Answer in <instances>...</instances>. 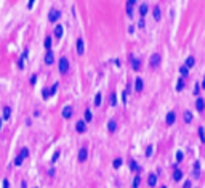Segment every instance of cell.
Masks as SVG:
<instances>
[{
  "label": "cell",
  "mask_w": 205,
  "mask_h": 188,
  "mask_svg": "<svg viewBox=\"0 0 205 188\" xmlns=\"http://www.w3.org/2000/svg\"><path fill=\"white\" fill-rule=\"evenodd\" d=\"M58 68H59V72L61 74H67L69 72V60L66 58V56H61V58H59Z\"/></svg>",
  "instance_id": "obj_1"
},
{
  "label": "cell",
  "mask_w": 205,
  "mask_h": 188,
  "mask_svg": "<svg viewBox=\"0 0 205 188\" xmlns=\"http://www.w3.org/2000/svg\"><path fill=\"white\" fill-rule=\"evenodd\" d=\"M56 89H58V84H54L51 89H43V90H42V97H43V100H48L50 97H53L54 93H56Z\"/></svg>",
  "instance_id": "obj_2"
},
{
  "label": "cell",
  "mask_w": 205,
  "mask_h": 188,
  "mask_svg": "<svg viewBox=\"0 0 205 188\" xmlns=\"http://www.w3.org/2000/svg\"><path fill=\"white\" fill-rule=\"evenodd\" d=\"M160 61H162L160 53H154V55H151V58H149V64H151V68H157L160 64Z\"/></svg>",
  "instance_id": "obj_3"
},
{
  "label": "cell",
  "mask_w": 205,
  "mask_h": 188,
  "mask_svg": "<svg viewBox=\"0 0 205 188\" xmlns=\"http://www.w3.org/2000/svg\"><path fill=\"white\" fill-rule=\"evenodd\" d=\"M59 18H61V11H59V10H51V11L48 13V20H50V23H56Z\"/></svg>",
  "instance_id": "obj_4"
},
{
  "label": "cell",
  "mask_w": 205,
  "mask_h": 188,
  "mask_svg": "<svg viewBox=\"0 0 205 188\" xmlns=\"http://www.w3.org/2000/svg\"><path fill=\"white\" fill-rule=\"evenodd\" d=\"M72 112H74L72 106H71V105H67V106H64V108H63L61 114H63V117H64V119H71V117H72Z\"/></svg>",
  "instance_id": "obj_5"
},
{
  "label": "cell",
  "mask_w": 205,
  "mask_h": 188,
  "mask_svg": "<svg viewBox=\"0 0 205 188\" xmlns=\"http://www.w3.org/2000/svg\"><path fill=\"white\" fill-rule=\"evenodd\" d=\"M54 63V55L51 50H46L45 53V64H48V66H51V64Z\"/></svg>",
  "instance_id": "obj_6"
},
{
  "label": "cell",
  "mask_w": 205,
  "mask_h": 188,
  "mask_svg": "<svg viewBox=\"0 0 205 188\" xmlns=\"http://www.w3.org/2000/svg\"><path fill=\"white\" fill-rule=\"evenodd\" d=\"M85 119H83V121H77L76 122V130H77V132L79 134H83V132H85V130H87V126H85Z\"/></svg>",
  "instance_id": "obj_7"
},
{
  "label": "cell",
  "mask_w": 205,
  "mask_h": 188,
  "mask_svg": "<svg viewBox=\"0 0 205 188\" xmlns=\"http://www.w3.org/2000/svg\"><path fill=\"white\" fill-rule=\"evenodd\" d=\"M175 121H176V114H175L173 111H170L168 114H167V117H165V124H167V126H173Z\"/></svg>",
  "instance_id": "obj_8"
},
{
  "label": "cell",
  "mask_w": 205,
  "mask_h": 188,
  "mask_svg": "<svg viewBox=\"0 0 205 188\" xmlns=\"http://www.w3.org/2000/svg\"><path fill=\"white\" fill-rule=\"evenodd\" d=\"M87 158H88V149L87 148H80V151H79V161L80 162H85Z\"/></svg>",
  "instance_id": "obj_9"
},
{
  "label": "cell",
  "mask_w": 205,
  "mask_h": 188,
  "mask_svg": "<svg viewBox=\"0 0 205 188\" xmlns=\"http://www.w3.org/2000/svg\"><path fill=\"white\" fill-rule=\"evenodd\" d=\"M27 55H29V53H27V50H24V52L21 53L19 60H18V68H19V69L24 68V60H27Z\"/></svg>",
  "instance_id": "obj_10"
},
{
  "label": "cell",
  "mask_w": 205,
  "mask_h": 188,
  "mask_svg": "<svg viewBox=\"0 0 205 188\" xmlns=\"http://www.w3.org/2000/svg\"><path fill=\"white\" fill-rule=\"evenodd\" d=\"M143 89H144L143 79H141V77H136V80H135V90H136V92H143Z\"/></svg>",
  "instance_id": "obj_11"
},
{
  "label": "cell",
  "mask_w": 205,
  "mask_h": 188,
  "mask_svg": "<svg viewBox=\"0 0 205 188\" xmlns=\"http://www.w3.org/2000/svg\"><path fill=\"white\" fill-rule=\"evenodd\" d=\"M76 50L79 55H83V52H85V48H83V39H77L76 42Z\"/></svg>",
  "instance_id": "obj_12"
},
{
  "label": "cell",
  "mask_w": 205,
  "mask_h": 188,
  "mask_svg": "<svg viewBox=\"0 0 205 188\" xmlns=\"http://www.w3.org/2000/svg\"><path fill=\"white\" fill-rule=\"evenodd\" d=\"M195 109L199 112H202L205 109V100L203 98H197V101H195Z\"/></svg>",
  "instance_id": "obj_13"
},
{
  "label": "cell",
  "mask_w": 205,
  "mask_h": 188,
  "mask_svg": "<svg viewBox=\"0 0 205 188\" xmlns=\"http://www.w3.org/2000/svg\"><path fill=\"white\" fill-rule=\"evenodd\" d=\"M147 185L149 186H155L157 185V175L155 174H149V177H147Z\"/></svg>",
  "instance_id": "obj_14"
},
{
  "label": "cell",
  "mask_w": 205,
  "mask_h": 188,
  "mask_svg": "<svg viewBox=\"0 0 205 188\" xmlns=\"http://www.w3.org/2000/svg\"><path fill=\"white\" fill-rule=\"evenodd\" d=\"M107 129H109L111 134H114L115 130H117V122H115V119H111V121L107 122Z\"/></svg>",
  "instance_id": "obj_15"
},
{
  "label": "cell",
  "mask_w": 205,
  "mask_h": 188,
  "mask_svg": "<svg viewBox=\"0 0 205 188\" xmlns=\"http://www.w3.org/2000/svg\"><path fill=\"white\" fill-rule=\"evenodd\" d=\"M181 178H183V171H181V169H175V171H173V180L180 182Z\"/></svg>",
  "instance_id": "obj_16"
},
{
  "label": "cell",
  "mask_w": 205,
  "mask_h": 188,
  "mask_svg": "<svg viewBox=\"0 0 205 188\" xmlns=\"http://www.w3.org/2000/svg\"><path fill=\"white\" fill-rule=\"evenodd\" d=\"M63 32H64V27H63L61 24H58L56 27H54V37H56V39H61V37H63Z\"/></svg>",
  "instance_id": "obj_17"
},
{
  "label": "cell",
  "mask_w": 205,
  "mask_h": 188,
  "mask_svg": "<svg viewBox=\"0 0 205 188\" xmlns=\"http://www.w3.org/2000/svg\"><path fill=\"white\" fill-rule=\"evenodd\" d=\"M11 117V108L10 106H3V121H8Z\"/></svg>",
  "instance_id": "obj_18"
},
{
  "label": "cell",
  "mask_w": 205,
  "mask_h": 188,
  "mask_svg": "<svg viewBox=\"0 0 205 188\" xmlns=\"http://www.w3.org/2000/svg\"><path fill=\"white\" fill-rule=\"evenodd\" d=\"M183 119H184V122H186V124H189V122L192 121V112H191V111H184Z\"/></svg>",
  "instance_id": "obj_19"
},
{
  "label": "cell",
  "mask_w": 205,
  "mask_h": 188,
  "mask_svg": "<svg viewBox=\"0 0 205 188\" xmlns=\"http://www.w3.org/2000/svg\"><path fill=\"white\" fill-rule=\"evenodd\" d=\"M199 174H200V162L195 161V162H194V178H197Z\"/></svg>",
  "instance_id": "obj_20"
},
{
  "label": "cell",
  "mask_w": 205,
  "mask_h": 188,
  "mask_svg": "<svg viewBox=\"0 0 205 188\" xmlns=\"http://www.w3.org/2000/svg\"><path fill=\"white\" fill-rule=\"evenodd\" d=\"M183 89H184V77H180L176 82V92H181Z\"/></svg>",
  "instance_id": "obj_21"
},
{
  "label": "cell",
  "mask_w": 205,
  "mask_h": 188,
  "mask_svg": "<svg viewBox=\"0 0 205 188\" xmlns=\"http://www.w3.org/2000/svg\"><path fill=\"white\" fill-rule=\"evenodd\" d=\"M109 105H111V106H115V105H117V97H115L114 92L109 95Z\"/></svg>",
  "instance_id": "obj_22"
},
{
  "label": "cell",
  "mask_w": 205,
  "mask_h": 188,
  "mask_svg": "<svg viewBox=\"0 0 205 188\" xmlns=\"http://www.w3.org/2000/svg\"><path fill=\"white\" fill-rule=\"evenodd\" d=\"M139 15H141V18H144L147 15V5L146 3H141V7H139Z\"/></svg>",
  "instance_id": "obj_23"
},
{
  "label": "cell",
  "mask_w": 205,
  "mask_h": 188,
  "mask_svg": "<svg viewBox=\"0 0 205 188\" xmlns=\"http://www.w3.org/2000/svg\"><path fill=\"white\" fill-rule=\"evenodd\" d=\"M188 72H189V68L186 66V64H184V66H180V74L183 77H188Z\"/></svg>",
  "instance_id": "obj_24"
},
{
  "label": "cell",
  "mask_w": 205,
  "mask_h": 188,
  "mask_svg": "<svg viewBox=\"0 0 205 188\" xmlns=\"http://www.w3.org/2000/svg\"><path fill=\"white\" fill-rule=\"evenodd\" d=\"M132 68H133V71H139V68H141V61L136 60V58H133V64H132Z\"/></svg>",
  "instance_id": "obj_25"
},
{
  "label": "cell",
  "mask_w": 205,
  "mask_h": 188,
  "mask_svg": "<svg viewBox=\"0 0 205 188\" xmlns=\"http://www.w3.org/2000/svg\"><path fill=\"white\" fill-rule=\"evenodd\" d=\"M194 64H195V58H194V56H188V60H186V66L192 68Z\"/></svg>",
  "instance_id": "obj_26"
},
{
  "label": "cell",
  "mask_w": 205,
  "mask_h": 188,
  "mask_svg": "<svg viewBox=\"0 0 205 188\" xmlns=\"http://www.w3.org/2000/svg\"><path fill=\"white\" fill-rule=\"evenodd\" d=\"M130 166H132L130 169H132V171H135V172H139V171H141V167H139V166L136 164V161H133V159L130 161Z\"/></svg>",
  "instance_id": "obj_27"
},
{
  "label": "cell",
  "mask_w": 205,
  "mask_h": 188,
  "mask_svg": "<svg viewBox=\"0 0 205 188\" xmlns=\"http://www.w3.org/2000/svg\"><path fill=\"white\" fill-rule=\"evenodd\" d=\"M154 20L160 21V8L159 7H154Z\"/></svg>",
  "instance_id": "obj_28"
},
{
  "label": "cell",
  "mask_w": 205,
  "mask_h": 188,
  "mask_svg": "<svg viewBox=\"0 0 205 188\" xmlns=\"http://www.w3.org/2000/svg\"><path fill=\"white\" fill-rule=\"evenodd\" d=\"M83 116H85L83 119H85L87 122H91V119H93V112H91L90 109H87V111H85V114H83Z\"/></svg>",
  "instance_id": "obj_29"
},
{
  "label": "cell",
  "mask_w": 205,
  "mask_h": 188,
  "mask_svg": "<svg viewBox=\"0 0 205 188\" xmlns=\"http://www.w3.org/2000/svg\"><path fill=\"white\" fill-rule=\"evenodd\" d=\"M43 45H45V48H46V50H51V37H45Z\"/></svg>",
  "instance_id": "obj_30"
},
{
  "label": "cell",
  "mask_w": 205,
  "mask_h": 188,
  "mask_svg": "<svg viewBox=\"0 0 205 188\" xmlns=\"http://www.w3.org/2000/svg\"><path fill=\"white\" fill-rule=\"evenodd\" d=\"M23 159H24V158H23L21 154H18V156L15 158V161H13V164H15V166H21V164H23Z\"/></svg>",
  "instance_id": "obj_31"
},
{
  "label": "cell",
  "mask_w": 205,
  "mask_h": 188,
  "mask_svg": "<svg viewBox=\"0 0 205 188\" xmlns=\"http://www.w3.org/2000/svg\"><path fill=\"white\" fill-rule=\"evenodd\" d=\"M112 166H114V169H119L120 166H122V158H117V159H114Z\"/></svg>",
  "instance_id": "obj_32"
},
{
  "label": "cell",
  "mask_w": 205,
  "mask_h": 188,
  "mask_svg": "<svg viewBox=\"0 0 205 188\" xmlns=\"http://www.w3.org/2000/svg\"><path fill=\"white\" fill-rule=\"evenodd\" d=\"M139 183H141V177L136 175V177L133 178V188H138V186H139Z\"/></svg>",
  "instance_id": "obj_33"
},
{
  "label": "cell",
  "mask_w": 205,
  "mask_h": 188,
  "mask_svg": "<svg viewBox=\"0 0 205 188\" xmlns=\"http://www.w3.org/2000/svg\"><path fill=\"white\" fill-rule=\"evenodd\" d=\"M199 137H200V142L205 143V132H203V127H199Z\"/></svg>",
  "instance_id": "obj_34"
},
{
  "label": "cell",
  "mask_w": 205,
  "mask_h": 188,
  "mask_svg": "<svg viewBox=\"0 0 205 188\" xmlns=\"http://www.w3.org/2000/svg\"><path fill=\"white\" fill-rule=\"evenodd\" d=\"M101 97H102V95L98 92V93H96V97H95V106H99V105H101Z\"/></svg>",
  "instance_id": "obj_35"
},
{
  "label": "cell",
  "mask_w": 205,
  "mask_h": 188,
  "mask_svg": "<svg viewBox=\"0 0 205 188\" xmlns=\"http://www.w3.org/2000/svg\"><path fill=\"white\" fill-rule=\"evenodd\" d=\"M19 154H21L23 158H27V156H29V149H27V148H23L21 151H19Z\"/></svg>",
  "instance_id": "obj_36"
},
{
  "label": "cell",
  "mask_w": 205,
  "mask_h": 188,
  "mask_svg": "<svg viewBox=\"0 0 205 188\" xmlns=\"http://www.w3.org/2000/svg\"><path fill=\"white\" fill-rule=\"evenodd\" d=\"M146 156H147V158L152 156V145H149V146L146 148Z\"/></svg>",
  "instance_id": "obj_37"
},
{
  "label": "cell",
  "mask_w": 205,
  "mask_h": 188,
  "mask_svg": "<svg viewBox=\"0 0 205 188\" xmlns=\"http://www.w3.org/2000/svg\"><path fill=\"white\" fill-rule=\"evenodd\" d=\"M127 15L128 16H133V7L132 5H127Z\"/></svg>",
  "instance_id": "obj_38"
},
{
  "label": "cell",
  "mask_w": 205,
  "mask_h": 188,
  "mask_svg": "<svg viewBox=\"0 0 205 188\" xmlns=\"http://www.w3.org/2000/svg\"><path fill=\"white\" fill-rule=\"evenodd\" d=\"M183 158H184V156H183V153H181V151L176 153V161H178V162H181V161H183Z\"/></svg>",
  "instance_id": "obj_39"
},
{
  "label": "cell",
  "mask_w": 205,
  "mask_h": 188,
  "mask_svg": "<svg viewBox=\"0 0 205 188\" xmlns=\"http://www.w3.org/2000/svg\"><path fill=\"white\" fill-rule=\"evenodd\" d=\"M200 87H202V85H199V84H195V89H194V95H199V93H200Z\"/></svg>",
  "instance_id": "obj_40"
},
{
  "label": "cell",
  "mask_w": 205,
  "mask_h": 188,
  "mask_svg": "<svg viewBox=\"0 0 205 188\" xmlns=\"http://www.w3.org/2000/svg\"><path fill=\"white\" fill-rule=\"evenodd\" d=\"M183 188H192V182L191 180H186L184 185H183Z\"/></svg>",
  "instance_id": "obj_41"
},
{
  "label": "cell",
  "mask_w": 205,
  "mask_h": 188,
  "mask_svg": "<svg viewBox=\"0 0 205 188\" xmlns=\"http://www.w3.org/2000/svg\"><path fill=\"white\" fill-rule=\"evenodd\" d=\"M3 188H10V182H8V180H6V178H5V180H3Z\"/></svg>",
  "instance_id": "obj_42"
},
{
  "label": "cell",
  "mask_w": 205,
  "mask_h": 188,
  "mask_svg": "<svg viewBox=\"0 0 205 188\" xmlns=\"http://www.w3.org/2000/svg\"><path fill=\"white\" fill-rule=\"evenodd\" d=\"M34 2H35V0H29V3H27V8H29V10L34 7Z\"/></svg>",
  "instance_id": "obj_43"
},
{
  "label": "cell",
  "mask_w": 205,
  "mask_h": 188,
  "mask_svg": "<svg viewBox=\"0 0 205 188\" xmlns=\"http://www.w3.org/2000/svg\"><path fill=\"white\" fill-rule=\"evenodd\" d=\"M58 158H59V151H56V153H54V156H53V162H54V161H56V159H58Z\"/></svg>",
  "instance_id": "obj_44"
},
{
  "label": "cell",
  "mask_w": 205,
  "mask_h": 188,
  "mask_svg": "<svg viewBox=\"0 0 205 188\" xmlns=\"http://www.w3.org/2000/svg\"><path fill=\"white\" fill-rule=\"evenodd\" d=\"M35 82H37V76H32V77H31V84H32V85H34V84H35Z\"/></svg>",
  "instance_id": "obj_45"
},
{
  "label": "cell",
  "mask_w": 205,
  "mask_h": 188,
  "mask_svg": "<svg viewBox=\"0 0 205 188\" xmlns=\"http://www.w3.org/2000/svg\"><path fill=\"white\" fill-rule=\"evenodd\" d=\"M135 2H136V0H127V5H132V7H133Z\"/></svg>",
  "instance_id": "obj_46"
},
{
  "label": "cell",
  "mask_w": 205,
  "mask_h": 188,
  "mask_svg": "<svg viewBox=\"0 0 205 188\" xmlns=\"http://www.w3.org/2000/svg\"><path fill=\"white\" fill-rule=\"evenodd\" d=\"M122 100H124V103H127V90L124 92V95H122Z\"/></svg>",
  "instance_id": "obj_47"
},
{
  "label": "cell",
  "mask_w": 205,
  "mask_h": 188,
  "mask_svg": "<svg viewBox=\"0 0 205 188\" xmlns=\"http://www.w3.org/2000/svg\"><path fill=\"white\" fill-rule=\"evenodd\" d=\"M139 27H144V20H143V18H141V20H139V24H138Z\"/></svg>",
  "instance_id": "obj_48"
},
{
  "label": "cell",
  "mask_w": 205,
  "mask_h": 188,
  "mask_svg": "<svg viewBox=\"0 0 205 188\" xmlns=\"http://www.w3.org/2000/svg\"><path fill=\"white\" fill-rule=\"evenodd\" d=\"M200 85H202V89H203V90H205V77H203V79H202V84H200Z\"/></svg>",
  "instance_id": "obj_49"
},
{
  "label": "cell",
  "mask_w": 205,
  "mask_h": 188,
  "mask_svg": "<svg viewBox=\"0 0 205 188\" xmlns=\"http://www.w3.org/2000/svg\"><path fill=\"white\" fill-rule=\"evenodd\" d=\"M162 188H167V186H162Z\"/></svg>",
  "instance_id": "obj_50"
}]
</instances>
